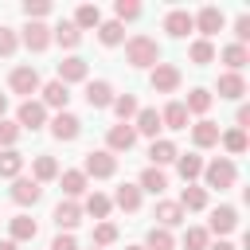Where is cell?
<instances>
[{
    "label": "cell",
    "instance_id": "cell-1",
    "mask_svg": "<svg viewBox=\"0 0 250 250\" xmlns=\"http://www.w3.org/2000/svg\"><path fill=\"white\" fill-rule=\"evenodd\" d=\"M156 59H160L156 39H148V35H133V39L125 43V62H129V66H156Z\"/></svg>",
    "mask_w": 250,
    "mask_h": 250
},
{
    "label": "cell",
    "instance_id": "cell-2",
    "mask_svg": "<svg viewBox=\"0 0 250 250\" xmlns=\"http://www.w3.org/2000/svg\"><path fill=\"white\" fill-rule=\"evenodd\" d=\"M117 172V156L98 148V152H86V164H82V176H94V180H109Z\"/></svg>",
    "mask_w": 250,
    "mask_h": 250
},
{
    "label": "cell",
    "instance_id": "cell-3",
    "mask_svg": "<svg viewBox=\"0 0 250 250\" xmlns=\"http://www.w3.org/2000/svg\"><path fill=\"white\" fill-rule=\"evenodd\" d=\"M234 164L227 160V156H219V160H211V164H203V180H207V188H234Z\"/></svg>",
    "mask_w": 250,
    "mask_h": 250
},
{
    "label": "cell",
    "instance_id": "cell-4",
    "mask_svg": "<svg viewBox=\"0 0 250 250\" xmlns=\"http://www.w3.org/2000/svg\"><path fill=\"white\" fill-rule=\"evenodd\" d=\"M16 125H20V129H31V133L43 129V125H47V105L27 98V102L20 105V113H16Z\"/></svg>",
    "mask_w": 250,
    "mask_h": 250
},
{
    "label": "cell",
    "instance_id": "cell-5",
    "mask_svg": "<svg viewBox=\"0 0 250 250\" xmlns=\"http://www.w3.org/2000/svg\"><path fill=\"white\" fill-rule=\"evenodd\" d=\"M148 82H152V90H156V94H172V90H180V70H176L172 62H156Z\"/></svg>",
    "mask_w": 250,
    "mask_h": 250
},
{
    "label": "cell",
    "instance_id": "cell-6",
    "mask_svg": "<svg viewBox=\"0 0 250 250\" xmlns=\"http://www.w3.org/2000/svg\"><path fill=\"white\" fill-rule=\"evenodd\" d=\"M8 86H12V94H35L39 90V74H35V66H16L12 74H8Z\"/></svg>",
    "mask_w": 250,
    "mask_h": 250
},
{
    "label": "cell",
    "instance_id": "cell-7",
    "mask_svg": "<svg viewBox=\"0 0 250 250\" xmlns=\"http://www.w3.org/2000/svg\"><path fill=\"white\" fill-rule=\"evenodd\" d=\"M78 133H82V121H78L74 113H66V109H62V113H55V117H51V137H55V141H74Z\"/></svg>",
    "mask_w": 250,
    "mask_h": 250
},
{
    "label": "cell",
    "instance_id": "cell-8",
    "mask_svg": "<svg viewBox=\"0 0 250 250\" xmlns=\"http://www.w3.org/2000/svg\"><path fill=\"white\" fill-rule=\"evenodd\" d=\"M191 23L203 31V39L207 35H215V31H223V23H227V16L215 8V4H207V8H199V16H191Z\"/></svg>",
    "mask_w": 250,
    "mask_h": 250
},
{
    "label": "cell",
    "instance_id": "cell-9",
    "mask_svg": "<svg viewBox=\"0 0 250 250\" xmlns=\"http://www.w3.org/2000/svg\"><path fill=\"white\" fill-rule=\"evenodd\" d=\"M234 227H238V211H234V207H215V211H211V223H207L203 230H207V234H230Z\"/></svg>",
    "mask_w": 250,
    "mask_h": 250
},
{
    "label": "cell",
    "instance_id": "cell-10",
    "mask_svg": "<svg viewBox=\"0 0 250 250\" xmlns=\"http://www.w3.org/2000/svg\"><path fill=\"white\" fill-rule=\"evenodd\" d=\"M164 31H168L172 39H184L188 31H195V23H191V12H184V8H172V12L164 16Z\"/></svg>",
    "mask_w": 250,
    "mask_h": 250
},
{
    "label": "cell",
    "instance_id": "cell-11",
    "mask_svg": "<svg viewBox=\"0 0 250 250\" xmlns=\"http://www.w3.org/2000/svg\"><path fill=\"white\" fill-rule=\"evenodd\" d=\"M105 152H129L133 145H137V133H133V125H113L109 133H105Z\"/></svg>",
    "mask_w": 250,
    "mask_h": 250
},
{
    "label": "cell",
    "instance_id": "cell-12",
    "mask_svg": "<svg viewBox=\"0 0 250 250\" xmlns=\"http://www.w3.org/2000/svg\"><path fill=\"white\" fill-rule=\"evenodd\" d=\"M12 199H16L20 207H35V203L43 199V184H35V180H16V184H12Z\"/></svg>",
    "mask_w": 250,
    "mask_h": 250
},
{
    "label": "cell",
    "instance_id": "cell-13",
    "mask_svg": "<svg viewBox=\"0 0 250 250\" xmlns=\"http://www.w3.org/2000/svg\"><path fill=\"white\" fill-rule=\"evenodd\" d=\"M55 223H59V230H66V234H70V230L82 223V207H78L74 199H62V203L55 207Z\"/></svg>",
    "mask_w": 250,
    "mask_h": 250
},
{
    "label": "cell",
    "instance_id": "cell-14",
    "mask_svg": "<svg viewBox=\"0 0 250 250\" xmlns=\"http://www.w3.org/2000/svg\"><path fill=\"white\" fill-rule=\"evenodd\" d=\"M59 82H62V86H70V82H86V59H78V55L62 59V62H59Z\"/></svg>",
    "mask_w": 250,
    "mask_h": 250
},
{
    "label": "cell",
    "instance_id": "cell-15",
    "mask_svg": "<svg viewBox=\"0 0 250 250\" xmlns=\"http://www.w3.org/2000/svg\"><path fill=\"white\" fill-rule=\"evenodd\" d=\"M164 125H160V113L156 109H137V117H133V133H141V137H152L156 141V133H160Z\"/></svg>",
    "mask_w": 250,
    "mask_h": 250
},
{
    "label": "cell",
    "instance_id": "cell-16",
    "mask_svg": "<svg viewBox=\"0 0 250 250\" xmlns=\"http://www.w3.org/2000/svg\"><path fill=\"white\" fill-rule=\"evenodd\" d=\"M152 215H156V223H160L164 230H172V227H180V223H184V207H180V203H172V199H160Z\"/></svg>",
    "mask_w": 250,
    "mask_h": 250
},
{
    "label": "cell",
    "instance_id": "cell-17",
    "mask_svg": "<svg viewBox=\"0 0 250 250\" xmlns=\"http://www.w3.org/2000/svg\"><path fill=\"white\" fill-rule=\"evenodd\" d=\"M23 43H27V51H47L51 47V27L47 23H27L23 27Z\"/></svg>",
    "mask_w": 250,
    "mask_h": 250
},
{
    "label": "cell",
    "instance_id": "cell-18",
    "mask_svg": "<svg viewBox=\"0 0 250 250\" xmlns=\"http://www.w3.org/2000/svg\"><path fill=\"white\" fill-rule=\"evenodd\" d=\"M86 102H90V109L113 105V86L109 82H86Z\"/></svg>",
    "mask_w": 250,
    "mask_h": 250
},
{
    "label": "cell",
    "instance_id": "cell-19",
    "mask_svg": "<svg viewBox=\"0 0 250 250\" xmlns=\"http://www.w3.org/2000/svg\"><path fill=\"white\" fill-rule=\"evenodd\" d=\"M242 94H246V78L242 74H234V70L219 74V98H242Z\"/></svg>",
    "mask_w": 250,
    "mask_h": 250
},
{
    "label": "cell",
    "instance_id": "cell-20",
    "mask_svg": "<svg viewBox=\"0 0 250 250\" xmlns=\"http://www.w3.org/2000/svg\"><path fill=\"white\" fill-rule=\"evenodd\" d=\"M39 90H43V105H55L59 113L66 109V102H70V94H66V86H62L59 78H55V82H47V86H39Z\"/></svg>",
    "mask_w": 250,
    "mask_h": 250
},
{
    "label": "cell",
    "instance_id": "cell-21",
    "mask_svg": "<svg viewBox=\"0 0 250 250\" xmlns=\"http://www.w3.org/2000/svg\"><path fill=\"white\" fill-rule=\"evenodd\" d=\"M191 141H195V148H211V145H219V125H215V121H199V125H191Z\"/></svg>",
    "mask_w": 250,
    "mask_h": 250
},
{
    "label": "cell",
    "instance_id": "cell-22",
    "mask_svg": "<svg viewBox=\"0 0 250 250\" xmlns=\"http://www.w3.org/2000/svg\"><path fill=\"white\" fill-rule=\"evenodd\" d=\"M176 203L184 207V215H188V211H203V207H207V188H191V184H188Z\"/></svg>",
    "mask_w": 250,
    "mask_h": 250
},
{
    "label": "cell",
    "instance_id": "cell-23",
    "mask_svg": "<svg viewBox=\"0 0 250 250\" xmlns=\"http://www.w3.org/2000/svg\"><path fill=\"white\" fill-rule=\"evenodd\" d=\"M160 125H168V129H188V109H184V102H168L164 113H160Z\"/></svg>",
    "mask_w": 250,
    "mask_h": 250
},
{
    "label": "cell",
    "instance_id": "cell-24",
    "mask_svg": "<svg viewBox=\"0 0 250 250\" xmlns=\"http://www.w3.org/2000/svg\"><path fill=\"white\" fill-rule=\"evenodd\" d=\"M59 184H62L66 199H78V195L86 191V176H82V168H70V172H62V176H59Z\"/></svg>",
    "mask_w": 250,
    "mask_h": 250
},
{
    "label": "cell",
    "instance_id": "cell-25",
    "mask_svg": "<svg viewBox=\"0 0 250 250\" xmlns=\"http://www.w3.org/2000/svg\"><path fill=\"white\" fill-rule=\"evenodd\" d=\"M39 234V227H35V219H27V215H16L12 219V242L20 246V242H31Z\"/></svg>",
    "mask_w": 250,
    "mask_h": 250
},
{
    "label": "cell",
    "instance_id": "cell-26",
    "mask_svg": "<svg viewBox=\"0 0 250 250\" xmlns=\"http://www.w3.org/2000/svg\"><path fill=\"white\" fill-rule=\"evenodd\" d=\"M55 176H59L55 156H35V164H31V180H35V184H47V180H55Z\"/></svg>",
    "mask_w": 250,
    "mask_h": 250
},
{
    "label": "cell",
    "instance_id": "cell-27",
    "mask_svg": "<svg viewBox=\"0 0 250 250\" xmlns=\"http://www.w3.org/2000/svg\"><path fill=\"white\" fill-rule=\"evenodd\" d=\"M164 188H168V176H164L160 168H152V164H148V168L141 172V191H152V195H160Z\"/></svg>",
    "mask_w": 250,
    "mask_h": 250
},
{
    "label": "cell",
    "instance_id": "cell-28",
    "mask_svg": "<svg viewBox=\"0 0 250 250\" xmlns=\"http://www.w3.org/2000/svg\"><path fill=\"white\" fill-rule=\"evenodd\" d=\"M20 168H23V156L16 148H4L0 152V176L4 180H20Z\"/></svg>",
    "mask_w": 250,
    "mask_h": 250
},
{
    "label": "cell",
    "instance_id": "cell-29",
    "mask_svg": "<svg viewBox=\"0 0 250 250\" xmlns=\"http://www.w3.org/2000/svg\"><path fill=\"white\" fill-rule=\"evenodd\" d=\"M145 250H176V238H172V230H164V227H152V230L145 234Z\"/></svg>",
    "mask_w": 250,
    "mask_h": 250
},
{
    "label": "cell",
    "instance_id": "cell-30",
    "mask_svg": "<svg viewBox=\"0 0 250 250\" xmlns=\"http://www.w3.org/2000/svg\"><path fill=\"white\" fill-rule=\"evenodd\" d=\"M78 31H86V27H98L102 23V12H98V4H82L78 12H74V20H70Z\"/></svg>",
    "mask_w": 250,
    "mask_h": 250
},
{
    "label": "cell",
    "instance_id": "cell-31",
    "mask_svg": "<svg viewBox=\"0 0 250 250\" xmlns=\"http://www.w3.org/2000/svg\"><path fill=\"white\" fill-rule=\"evenodd\" d=\"M98 39H102L105 47H117V43L125 39V27H121L117 20H102V23H98Z\"/></svg>",
    "mask_w": 250,
    "mask_h": 250
},
{
    "label": "cell",
    "instance_id": "cell-32",
    "mask_svg": "<svg viewBox=\"0 0 250 250\" xmlns=\"http://www.w3.org/2000/svg\"><path fill=\"white\" fill-rule=\"evenodd\" d=\"M148 156H152V168H160V164H172L180 152H176V145H172V141H152Z\"/></svg>",
    "mask_w": 250,
    "mask_h": 250
},
{
    "label": "cell",
    "instance_id": "cell-33",
    "mask_svg": "<svg viewBox=\"0 0 250 250\" xmlns=\"http://www.w3.org/2000/svg\"><path fill=\"white\" fill-rule=\"evenodd\" d=\"M176 168H180V176L191 184L195 176H203V160L195 156V152H184V156H176Z\"/></svg>",
    "mask_w": 250,
    "mask_h": 250
},
{
    "label": "cell",
    "instance_id": "cell-34",
    "mask_svg": "<svg viewBox=\"0 0 250 250\" xmlns=\"http://www.w3.org/2000/svg\"><path fill=\"white\" fill-rule=\"evenodd\" d=\"M113 203H117L121 211H137V207H141V188L121 184V188H117V195H113Z\"/></svg>",
    "mask_w": 250,
    "mask_h": 250
},
{
    "label": "cell",
    "instance_id": "cell-35",
    "mask_svg": "<svg viewBox=\"0 0 250 250\" xmlns=\"http://www.w3.org/2000/svg\"><path fill=\"white\" fill-rule=\"evenodd\" d=\"M51 39H59L62 47H78V43H82V31H78V27L70 23V20H62V23H59V27L51 31Z\"/></svg>",
    "mask_w": 250,
    "mask_h": 250
},
{
    "label": "cell",
    "instance_id": "cell-36",
    "mask_svg": "<svg viewBox=\"0 0 250 250\" xmlns=\"http://www.w3.org/2000/svg\"><path fill=\"white\" fill-rule=\"evenodd\" d=\"M246 59H250V51H246V47H238V43H227V47H223V62H227L234 74L246 66Z\"/></svg>",
    "mask_w": 250,
    "mask_h": 250
},
{
    "label": "cell",
    "instance_id": "cell-37",
    "mask_svg": "<svg viewBox=\"0 0 250 250\" xmlns=\"http://www.w3.org/2000/svg\"><path fill=\"white\" fill-rule=\"evenodd\" d=\"M219 141H223V148H227L230 156L246 152V129H227V133H219Z\"/></svg>",
    "mask_w": 250,
    "mask_h": 250
},
{
    "label": "cell",
    "instance_id": "cell-38",
    "mask_svg": "<svg viewBox=\"0 0 250 250\" xmlns=\"http://www.w3.org/2000/svg\"><path fill=\"white\" fill-rule=\"evenodd\" d=\"M137 109H141V105H137V98H133V94L113 98V113L121 117V125H129V117H137Z\"/></svg>",
    "mask_w": 250,
    "mask_h": 250
},
{
    "label": "cell",
    "instance_id": "cell-39",
    "mask_svg": "<svg viewBox=\"0 0 250 250\" xmlns=\"http://www.w3.org/2000/svg\"><path fill=\"white\" fill-rule=\"evenodd\" d=\"M188 55H191V62H195V66H203V62H211V59H215V43H211V39H195Z\"/></svg>",
    "mask_w": 250,
    "mask_h": 250
},
{
    "label": "cell",
    "instance_id": "cell-40",
    "mask_svg": "<svg viewBox=\"0 0 250 250\" xmlns=\"http://www.w3.org/2000/svg\"><path fill=\"white\" fill-rule=\"evenodd\" d=\"M207 238H211V234H207L203 227H188V230H184V250H207V246H211Z\"/></svg>",
    "mask_w": 250,
    "mask_h": 250
},
{
    "label": "cell",
    "instance_id": "cell-41",
    "mask_svg": "<svg viewBox=\"0 0 250 250\" xmlns=\"http://www.w3.org/2000/svg\"><path fill=\"white\" fill-rule=\"evenodd\" d=\"M184 109H188V113H207V109H211V94H207V90H191L188 102H184Z\"/></svg>",
    "mask_w": 250,
    "mask_h": 250
},
{
    "label": "cell",
    "instance_id": "cell-42",
    "mask_svg": "<svg viewBox=\"0 0 250 250\" xmlns=\"http://www.w3.org/2000/svg\"><path fill=\"white\" fill-rule=\"evenodd\" d=\"M109 207H113V203H109L102 191H94V195L86 199V207H82V211H86V215H94V219H105V215H109Z\"/></svg>",
    "mask_w": 250,
    "mask_h": 250
},
{
    "label": "cell",
    "instance_id": "cell-43",
    "mask_svg": "<svg viewBox=\"0 0 250 250\" xmlns=\"http://www.w3.org/2000/svg\"><path fill=\"white\" fill-rule=\"evenodd\" d=\"M113 242H117V227L113 223H98L94 227V246L102 250V246H113Z\"/></svg>",
    "mask_w": 250,
    "mask_h": 250
},
{
    "label": "cell",
    "instance_id": "cell-44",
    "mask_svg": "<svg viewBox=\"0 0 250 250\" xmlns=\"http://www.w3.org/2000/svg\"><path fill=\"white\" fill-rule=\"evenodd\" d=\"M20 133H23V129H20L16 121H4V117H0V148H16Z\"/></svg>",
    "mask_w": 250,
    "mask_h": 250
},
{
    "label": "cell",
    "instance_id": "cell-45",
    "mask_svg": "<svg viewBox=\"0 0 250 250\" xmlns=\"http://www.w3.org/2000/svg\"><path fill=\"white\" fill-rule=\"evenodd\" d=\"M51 12V4L47 0H27L23 4V16H27V23H43V16Z\"/></svg>",
    "mask_w": 250,
    "mask_h": 250
},
{
    "label": "cell",
    "instance_id": "cell-46",
    "mask_svg": "<svg viewBox=\"0 0 250 250\" xmlns=\"http://www.w3.org/2000/svg\"><path fill=\"white\" fill-rule=\"evenodd\" d=\"M16 47H20L16 31H12V27H0V59H12V55H16Z\"/></svg>",
    "mask_w": 250,
    "mask_h": 250
},
{
    "label": "cell",
    "instance_id": "cell-47",
    "mask_svg": "<svg viewBox=\"0 0 250 250\" xmlns=\"http://www.w3.org/2000/svg\"><path fill=\"white\" fill-rule=\"evenodd\" d=\"M113 12H117V23H121V20H137V16H141V4H137V0H117Z\"/></svg>",
    "mask_w": 250,
    "mask_h": 250
},
{
    "label": "cell",
    "instance_id": "cell-48",
    "mask_svg": "<svg viewBox=\"0 0 250 250\" xmlns=\"http://www.w3.org/2000/svg\"><path fill=\"white\" fill-rule=\"evenodd\" d=\"M234 35H238V47H246V39H250V16L234 20Z\"/></svg>",
    "mask_w": 250,
    "mask_h": 250
},
{
    "label": "cell",
    "instance_id": "cell-49",
    "mask_svg": "<svg viewBox=\"0 0 250 250\" xmlns=\"http://www.w3.org/2000/svg\"><path fill=\"white\" fill-rule=\"evenodd\" d=\"M51 250H78V242H74V234H59L51 242Z\"/></svg>",
    "mask_w": 250,
    "mask_h": 250
},
{
    "label": "cell",
    "instance_id": "cell-50",
    "mask_svg": "<svg viewBox=\"0 0 250 250\" xmlns=\"http://www.w3.org/2000/svg\"><path fill=\"white\" fill-rule=\"evenodd\" d=\"M234 121H238L234 129H246V125H250V105H238V117H234Z\"/></svg>",
    "mask_w": 250,
    "mask_h": 250
},
{
    "label": "cell",
    "instance_id": "cell-51",
    "mask_svg": "<svg viewBox=\"0 0 250 250\" xmlns=\"http://www.w3.org/2000/svg\"><path fill=\"white\" fill-rule=\"evenodd\" d=\"M207 250H238V246H234V242H227V238H219V242H215V246H207Z\"/></svg>",
    "mask_w": 250,
    "mask_h": 250
},
{
    "label": "cell",
    "instance_id": "cell-52",
    "mask_svg": "<svg viewBox=\"0 0 250 250\" xmlns=\"http://www.w3.org/2000/svg\"><path fill=\"white\" fill-rule=\"evenodd\" d=\"M0 250H20V246H16L12 238H8V242H0Z\"/></svg>",
    "mask_w": 250,
    "mask_h": 250
},
{
    "label": "cell",
    "instance_id": "cell-53",
    "mask_svg": "<svg viewBox=\"0 0 250 250\" xmlns=\"http://www.w3.org/2000/svg\"><path fill=\"white\" fill-rule=\"evenodd\" d=\"M4 109H8V98H4V94H0V117H4Z\"/></svg>",
    "mask_w": 250,
    "mask_h": 250
},
{
    "label": "cell",
    "instance_id": "cell-54",
    "mask_svg": "<svg viewBox=\"0 0 250 250\" xmlns=\"http://www.w3.org/2000/svg\"><path fill=\"white\" fill-rule=\"evenodd\" d=\"M125 250H145V246H125Z\"/></svg>",
    "mask_w": 250,
    "mask_h": 250
},
{
    "label": "cell",
    "instance_id": "cell-55",
    "mask_svg": "<svg viewBox=\"0 0 250 250\" xmlns=\"http://www.w3.org/2000/svg\"><path fill=\"white\" fill-rule=\"evenodd\" d=\"M94 250H98V246H94Z\"/></svg>",
    "mask_w": 250,
    "mask_h": 250
}]
</instances>
